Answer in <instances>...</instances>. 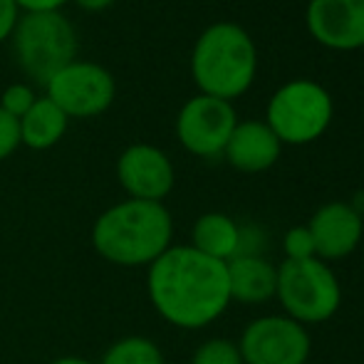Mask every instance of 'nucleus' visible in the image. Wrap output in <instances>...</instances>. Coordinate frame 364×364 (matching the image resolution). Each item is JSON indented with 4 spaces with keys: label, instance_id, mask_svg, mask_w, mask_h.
Listing matches in <instances>:
<instances>
[{
    "label": "nucleus",
    "instance_id": "f257e3e1",
    "mask_svg": "<svg viewBox=\"0 0 364 364\" xmlns=\"http://www.w3.org/2000/svg\"><path fill=\"white\" fill-rule=\"evenodd\" d=\"M146 292L156 315L178 330H203L230 305L225 263L191 245H171L149 265Z\"/></svg>",
    "mask_w": 364,
    "mask_h": 364
},
{
    "label": "nucleus",
    "instance_id": "f03ea898",
    "mask_svg": "<svg viewBox=\"0 0 364 364\" xmlns=\"http://www.w3.org/2000/svg\"><path fill=\"white\" fill-rule=\"evenodd\" d=\"M173 218L164 203L124 201L109 206L92 225V248L119 268H149L171 248Z\"/></svg>",
    "mask_w": 364,
    "mask_h": 364
},
{
    "label": "nucleus",
    "instance_id": "7ed1b4c3",
    "mask_svg": "<svg viewBox=\"0 0 364 364\" xmlns=\"http://www.w3.org/2000/svg\"><path fill=\"white\" fill-rule=\"evenodd\" d=\"M258 73V50L245 28L213 23L198 35L191 53V77L201 95L233 102L250 90Z\"/></svg>",
    "mask_w": 364,
    "mask_h": 364
},
{
    "label": "nucleus",
    "instance_id": "20e7f679",
    "mask_svg": "<svg viewBox=\"0 0 364 364\" xmlns=\"http://www.w3.org/2000/svg\"><path fill=\"white\" fill-rule=\"evenodd\" d=\"M13 60L30 82L45 87L63 68L77 60L80 40L63 10L23 13L10 35Z\"/></svg>",
    "mask_w": 364,
    "mask_h": 364
},
{
    "label": "nucleus",
    "instance_id": "39448f33",
    "mask_svg": "<svg viewBox=\"0 0 364 364\" xmlns=\"http://www.w3.org/2000/svg\"><path fill=\"white\" fill-rule=\"evenodd\" d=\"M283 315L300 325H320L337 315L342 305V285L330 263L320 258L283 260L275 285Z\"/></svg>",
    "mask_w": 364,
    "mask_h": 364
},
{
    "label": "nucleus",
    "instance_id": "423d86ee",
    "mask_svg": "<svg viewBox=\"0 0 364 364\" xmlns=\"http://www.w3.org/2000/svg\"><path fill=\"white\" fill-rule=\"evenodd\" d=\"M332 114L335 105L325 87L310 80H292L270 97L265 124L275 132L280 144L302 146L330 129Z\"/></svg>",
    "mask_w": 364,
    "mask_h": 364
},
{
    "label": "nucleus",
    "instance_id": "0eeeda50",
    "mask_svg": "<svg viewBox=\"0 0 364 364\" xmlns=\"http://www.w3.org/2000/svg\"><path fill=\"white\" fill-rule=\"evenodd\" d=\"M117 95V82L107 68L90 60H73L45 85V97L68 114V119H92L105 114Z\"/></svg>",
    "mask_w": 364,
    "mask_h": 364
},
{
    "label": "nucleus",
    "instance_id": "6e6552de",
    "mask_svg": "<svg viewBox=\"0 0 364 364\" xmlns=\"http://www.w3.org/2000/svg\"><path fill=\"white\" fill-rule=\"evenodd\" d=\"M238 350L245 364H307L312 337L288 315H263L245 325Z\"/></svg>",
    "mask_w": 364,
    "mask_h": 364
},
{
    "label": "nucleus",
    "instance_id": "1a4fd4ad",
    "mask_svg": "<svg viewBox=\"0 0 364 364\" xmlns=\"http://www.w3.org/2000/svg\"><path fill=\"white\" fill-rule=\"evenodd\" d=\"M238 117L230 102L208 95H196L178 109L176 136L188 154L201 159L223 156Z\"/></svg>",
    "mask_w": 364,
    "mask_h": 364
},
{
    "label": "nucleus",
    "instance_id": "9d476101",
    "mask_svg": "<svg viewBox=\"0 0 364 364\" xmlns=\"http://www.w3.org/2000/svg\"><path fill=\"white\" fill-rule=\"evenodd\" d=\"M117 178L129 198L164 203V198L173 191L176 171L166 151L159 146L132 144L117 159Z\"/></svg>",
    "mask_w": 364,
    "mask_h": 364
},
{
    "label": "nucleus",
    "instance_id": "9b49d317",
    "mask_svg": "<svg viewBox=\"0 0 364 364\" xmlns=\"http://www.w3.org/2000/svg\"><path fill=\"white\" fill-rule=\"evenodd\" d=\"M305 25L330 50L364 48V0H310Z\"/></svg>",
    "mask_w": 364,
    "mask_h": 364
},
{
    "label": "nucleus",
    "instance_id": "f8f14e48",
    "mask_svg": "<svg viewBox=\"0 0 364 364\" xmlns=\"http://www.w3.org/2000/svg\"><path fill=\"white\" fill-rule=\"evenodd\" d=\"M305 225L315 243V255L325 263L352 255L364 235V218L345 201L322 203Z\"/></svg>",
    "mask_w": 364,
    "mask_h": 364
},
{
    "label": "nucleus",
    "instance_id": "ddd939ff",
    "mask_svg": "<svg viewBox=\"0 0 364 364\" xmlns=\"http://www.w3.org/2000/svg\"><path fill=\"white\" fill-rule=\"evenodd\" d=\"M283 144L265 122H238L223 156L240 173H263L278 164Z\"/></svg>",
    "mask_w": 364,
    "mask_h": 364
},
{
    "label": "nucleus",
    "instance_id": "4468645a",
    "mask_svg": "<svg viewBox=\"0 0 364 364\" xmlns=\"http://www.w3.org/2000/svg\"><path fill=\"white\" fill-rule=\"evenodd\" d=\"M230 302L263 305L275 297L278 268L265 255H235L225 263Z\"/></svg>",
    "mask_w": 364,
    "mask_h": 364
},
{
    "label": "nucleus",
    "instance_id": "2eb2a0df",
    "mask_svg": "<svg viewBox=\"0 0 364 364\" xmlns=\"http://www.w3.org/2000/svg\"><path fill=\"white\" fill-rule=\"evenodd\" d=\"M20 144L33 151L53 149L68 132V114L50 97H38L35 105L20 117Z\"/></svg>",
    "mask_w": 364,
    "mask_h": 364
},
{
    "label": "nucleus",
    "instance_id": "dca6fc26",
    "mask_svg": "<svg viewBox=\"0 0 364 364\" xmlns=\"http://www.w3.org/2000/svg\"><path fill=\"white\" fill-rule=\"evenodd\" d=\"M191 248H196L198 253L208 255L220 263H228L230 258L238 255L240 245V225L235 223L230 216L218 211L203 213L196 218L191 228Z\"/></svg>",
    "mask_w": 364,
    "mask_h": 364
},
{
    "label": "nucleus",
    "instance_id": "f3484780",
    "mask_svg": "<svg viewBox=\"0 0 364 364\" xmlns=\"http://www.w3.org/2000/svg\"><path fill=\"white\" fill-rule=\"evenodd\" d=\"M97 364H166L161 347L141 335H129L112 342Z\"/></svg>",
    "mask_w": 364,
    "mask_h": 364
},
{
    "label": "nucleus",
    "instance_id": "a211bd4d",
    "mask_svg": "<svg viewBox=\"0 0 364 364\" xmlns=\"http://www.w3.org/2000/svg\"><path fill=\"white\" fill-rule=\"evenodd\" d=\"M191 364H245L238 350V342L228 337H211L193 350Z\"/></svg>",
    "mask_w": 364,
    "mask_h": 364
},
{
    "label": "nucleus",
    "instance_id": "6ab92c4d",
    "mask_svg": "<svg viewBox=\"0 0 364 364\" xmlns=\"http://www.w3.org/2000/svg\"><path fill=\"white\" fill-rule=\"evenodd\" d=\"M35 100H38V95H35L33 87L25 85V82H15V85H10L8 90L0 95V109L8 112L15 119H20V117L35 105Z\"/></svg>",
    "mask_w": 364,
    "mask_h": 364
},
{
    "label": "nucleus",
    "instance_id": "aec40b11",
    "mask_svg": "<svg viewBox=\"0 0 364 364\" xmlns=\"http://www.w3.org/2000/svg\"><path fill=\"white\" fill-rule=\"evenodd\" d=\"M283 253H285V260L317 258V255H315V243H312V235H310V230H307V225H295V228L285 230Z\"/></svg>",
    "mask_w": 364,
    "mask_h": 364
},
{
    "label": "nucleus",
    "instance_id": "412c9836",
    "mask_svg": "<svg viewBox=\"0 0 364 364\" xmlns=\"http://www.w3.org/2000/svg\"><path fill=\"white\" fill-rule=\"evenodd\" d=\"M20 146V122L0 109V161L13 156Z\"/></svg>",
    "mask_w": 364,
    "mask_h": 364
},
{
    "label": "nucleus",
    "instance_id": "4be33fe9",
    "mask_svg": "<svg viewBox=\"0 0 364 364\" xmlns=\"http://www.w3.org/2000/svg\"><path fill=\"white\" fill-rule=\"evenodd\" d=\"M20 15H23V10L18 8L15 0H0V45H3L5 40H10Z\"/></svg>",
    "mask_w": 364,
    "mask_h": 364
},
{
    "label": "nucleus",
    "instance_id": "5701e85b",
    "mask_svg": "<svg viewBox=\"0 0 364 364\" xmlns=\"http://www.w3.org/2000/svg\"><path fill=\"white\" fill-rule=\"evenodd\" d=\"M23 13H48V10H63L70 0H15Z\"/></svg>",
    "mask_w": 364,
    "mask_h": 364
},
{
    "label": "nucleus",
    "instance_id": "b1692460",
    "mask_svg": "<svg viewBox=\"0 0 364 364\" xmlns=\"http://www.w3.org/2000/svg\"><path fill=\"white\" fill-rule=\"evenodd\" d=\"M70 3H75L80 10H87V13H102V10L109 8L114 0H70Z\"/></svg>",
    "mask_w": 364,
    "mask_h": 364
},
{
    "label": "nucleus",
    "instance_id": "393cba45",
    "mask_svg": "<svg viewBox=\"0 0 364 364\" xmlns=\"http://www.w3.org/2000/svg\"><path fill=\"white\" fill-rule=\"evenodd\" d=\"M50 364H97V362H90V360H85V357L68 355V357H58V360H53Z\"/></svg>",
    "mask_w": 364,
    "mask_h": 364
}]
</instances>
